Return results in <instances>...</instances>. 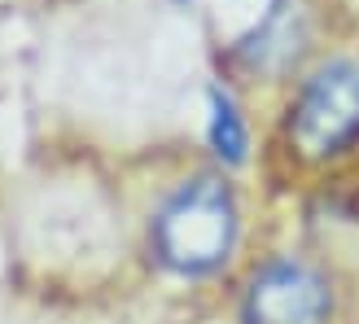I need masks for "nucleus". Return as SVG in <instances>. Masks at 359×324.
Instances as JSON below:
<instances>
[{
    "label": "nucleus",
    "instance_id": "obj_1",
    "mask_svg": "<svg viewBox=\"0 0 359 324\" xmlns=\"http://www.w3.org/2000/svg\"><path fill=\"white\" fill-rule=\"evenodd\" d=\"M237 197L219 175L184 180L154 215V255L184 281L215 276L237 250Z\"/></svg>",
    "mask_w": 359,
    "mask_h": 324
},
{
    "label": "nucleus",
    "instance_id": "obj_4",
    "mask_svg": "<svg viewBox=\"0 0 359 324\" xmlns=\"http://www.w3.org/2000/svg\"><path fill=\"white\" fill-rule=\"evenodd\" d=\"M302 44H307V13L298 0H272V9L263 13V22L255 27V35L241 44V58L255 70H285L290 62H298Z\"/></svg>",
    "mask_w": 359,
    "mask_h": 324
},
{
    "label": "nucleus",
    "instance_id": "obj_5",
    "mask_svg": "<svg viewBox=\"0 0 359 324\" xmlns=\"http://www.w3.org/2000/svg\"><path fill=\"white\" fill-rule=\"evenodd\" d=\"M210 149L219 154V158L228 162V167L245 162V149H250L241 105L232 101L228 88H210Z\"/></svg>",
    "mask_w": 359,
    "mask_h": 324
},
{
    "label": "nucleus",
    "instance_id": "obj_2",
    "mask_svg": "<svg viewBox=\"0 0 359 324\" xmlns=\"http://www.w3.org/2000/svg\"><path fill=\"white\" fill-rule=\"evenodd\" d=\"M290 145L307 162H329L359 140V62H325L290 105Z\"/></svg>",
    "mask_w": 359,
    "mask_h": 324
},
{
    "label": "nucleus",
    "instance_id": "obj_3",
    "mask_svg": "<svg viewBox=\"0 0 359 324\" xmlns=\"http://www.w3.org/2000/svg\"><path fill=\"white\" fill-rule=\"evenodd\" d=\"M241 324H333V290L311 263L272 259L245 285Z\"/></svg>",
    "mask_w": 359,
    "mask_h": 324
}]
</instances>
